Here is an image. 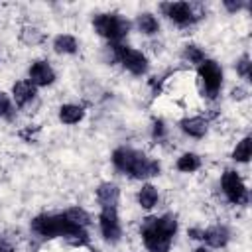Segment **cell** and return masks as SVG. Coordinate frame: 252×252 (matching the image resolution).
Returning <instances> with one entry per match:
<instances>
[{
  "label": "cell",
  "instance_id": "1",
  "mask_svg": "<svg viewBox=\"0 0 252 252\" xmlns=\"http://www.w3.org/2000/svg\"><path fill=\"white\" fill-rule=\"evenodd\" d=\"M30 226L41 238H65V240H69L71 244H77V246H83V244L89 242L87 228L73 224L71 220L65 219L63 213H59V215H47V213L37 215L32 220Z\"/></svg>",
  "mask_w": 252,
  "mask_h": 252
},
{
  "label": "cell",
  "instance_id": "2",
  "mask_svg": "<svg viewBox=\"0 0 252 252\" xmlns=\"http://www.w3.org/2000/svg\"><path fill=\"white\" fill-rule=\"evenodd\" d=\"M177 232V219L173 215L146 217L140 226V236L148 252H169Z\"/></svg>",
  "mask_w": 252,
  "mask_h": 252
},
{
  "label": "cell",
  "instance_id": "3",
  "mask_svg": "<svg viewBox=\"0 0 252 252\" xmlns=\"http://www.w3.org/2000/svg\"><path fill=\"white\" fill-rule=\"evenodd\" d=\"M93 28L108 43H124V37L130 33L132 24L118 12H102L93 18Z\"/></svg>",
  "mask_w": 252,
  "mask_h": 252
},
{
  "label": "cell",
  "instance_id": "4",
  "mask_svg": "<svg viewBox=\"0 0 252 252\" xmlns=\"http://www.w3.org/2000/svg\"><path fill=\"white\" fill-rule=\"evenodd\" d=\"M159 10L177 28H191L205 16V12L191 2H163L159 4Z\"/></svg>",
  "mask_w": 252,
  "mask_h": 252
},
{
  "label": "cell",
  "instance_id": "5",
  "mask_svg": "<svg viewBox=\"0 0 252 252\" xmlns=\"http://www.w3.org/2000/svg\"><path fill=\"white\" fill-rule=\"evenodd\" d=\"M197 79H199L203 94L209 98H215L222 89V69L213 59H205L197 67Z\"/></svg>",
  "mask_w": 252,
  "mask_h": 252
},
{
  "label": "cell",
  "instance_id": "6",
  "mask_svg": "<svg viewBox=\"0 0 252 252\" xmlns=\"http://www.w3.org/2000/svg\"><path fill=\"white\" fill-rule=\"evenodd\" d=\"M116 59L126 71H130L136 77H142L148 73V67H150L148 57L126 43H116Z\"/></svg>",
  "mask_w": 252,
  "mask_h": 252
},
{
  "label": "cell",
  "instance_id": "7",
  "mask_svg": "<svg viewBox=\"0 0 252 252\" xmlns=\"http://www.w3.org/2000/svg\"><path fill=\"white\" fill-rule=\"evenodd\" d=\"M220 187L224 197L232 203V205H246L248 203V189L246 183L242 181L240 173L236 169H226L220 177Z\"/></svg>",
  "mask_w": 252,
  "mask_h": 252
},
{
  "label": "cell",
  "instance_id": "8",
  "mask_svg": "<svg viewBox=\"0 0 252 252\" xmlns=\"http://www.w3.org/2000/svg\"><path fill=\"white\" fill-rule=\"evenodd\" d=\"M98 228L106 242L116 244L122 238V224L118 217V209H100L98 213Z\"/></svg>",
  "mask_w": 252,
  "mask_h": 252
},
{
  "label": "cell",
  "instance_id": "9",
  "mask_svg": "<svg viewBox=\"0 0 252 252\" xmlns=\"http://www.w3.org/2000/svg\"><path fill=\"white\" fill-rule=\"evenodd\" d=\"M142 154H144V152H140V150H134V148H128V146H120V148H116V150L112 152V158H110V159H112V165H114L120 173L132 175V171H134L138 159L142 158Z\"/></svg>",
  "mask_w": 252,
  "mask_h": 252
},
{
  "label": "cell",
  "instance_id": "10",
  "mask_svg": "<svg viewBox=\"0 0 252 252\" xmlns=\"http://www.w3.org/2000/svg\"><path fill=\"white\" fill-rule=\"evenodd\" d=\"M28 81L35 87H49L55 83V71L49 65V61H33L28 69Z\"/></svg>",
  "mask_w": 252,
  "mask_h": 252
},
{
  "label": "cell",
  "instance_id": "11",
  "mask_svg": "<svg viewBox=\"0 0 252 252\" xmlns=\"http://www.w3.org/2000/svg\"><path fill=\"white\" fill-rule=\"evenodd\" d=\"M201 240L207 244V248H224L230 240V232L224 224H213L209 228H203Z\"/></svg>",
  "mask_w": 252,
  "mask_h": 252
},
{
  "label": "cell",
  "instance_id": "12",
  "mask_svg": "<svg viewBox=\"0 0 252 252\" xmlns=\"http://www.w3.org/2000/svg\"><path fill=\"white\" fill-rule=\"evenodd\" d=\"M96 201L100 205V209H118V201H120V189L116 183L104 181L96 187Z\"/></svg>",
  "mask_w": 252,
  "mask_h": 252
},
{
  "label": "cell",
  "instance_id": "13",
  "mask_svg": "<svg viewBox=\"0 0 252 252\" xmlns=\"http://www.w3.org/2000/svg\"><path fill=\"white\" fill-rule=\"evenodd\" d=\"M179 130L189 138H203L209 132V120L203 116H187L179 120Z\"/></svg>",
  "mask_w": 252,
  "mask_h": 252
},
{
  "label": "cell",
  "instance_id": "14",
  "mask_svg": "<svg viewBox=\"0 0 252 252\" xmlns=\"http://www.w3.org/2000/svg\"><path fill=\"white\" fill-rule=\"evenodd\" d=\"M35 94H37V87L32 85L28 79H22V81L14 83V87H12V98H14L16 106H20V108L30 104L35 98Z\"/></svg>",
  "mask_w": 252,
  "mask_h": 252
},
{
  "label": "cell",
  "instance_id": "15",
  "mask_svg": "<svg viewBox=\"0 0 252 252\" xmlns=\"http://www.w3.org/2000/svg\"><path fill=\"white\" fill-rule=\"evenodd\" d=\"M159 169H161V165H159L158 159H154V158L142 154V158H140V161L136 163V167H134V171H132L130 177H132V179H150V177H156V175L159 173Z\"/></svg>",
  "mask_w": 252,
  "mask_h": 252
},
{
  "label": "cell",
  "instance_id": "16",
  "mask_svg": "<svg viewBox=\"0 0 252 252\" xmlns=\"http://www.w3.org/2000/svg\"><path fill=\"white\" fill-rule=\"evenodd\" d=\"M85 118V108L79 106V104H73V102H67V104H61L59 106V120L63 124H79L81 120Z\"/></svg>",
  "mask_w": 252,
  "mask_h": 252
},
{
  "label": "cell",
  "instance_id": "17",
  "mask_svg": "<svg viewBox=\"0 0 252 252\" xmlns=\"http://www.w3.org/2000/svg\"><path fill=\"white\" fill-rule=\"evenodd\" d=\"M53 51L61 55H75L79 51V41L71 33H59L53 39Z\"/></svg>",
  "mask_w": 252,
  "mask_h": 252
},
{
  "label": "cell",
  "instance_id": "18",
  "mask_svg": "<svg viewBox=\"0 0 252 252\" xmlns=\"http://www.w3.org/2000/svg\"><path fill=\"white\" fill-rule=\"evenodd\" d=\"M136 199H138V205H140L142 209L150 211V209H154V207L158 205L159 193H158L156 185H152V183H144V185L138 189V195H136Z\"/></svg>",
  "mask_w": 252,
  "mask_h": 252
},
{
  "label": "cell",
  "instance_id": "19",
  "mask_svg": "<svg viewBox=\"0 0 252 252\" xmlns=\"http://www.w3.org/2000/svg\"><path fill=\"white\" fill-rule=\"evenodd\" d=\"M136 28H138V32L144 33V35H156V33L159 32V22H158V18H156L154 14L142 12V14H138V18H136Z\"/></svg>",
  "mask_w": 252,
  "mask_h": 252
},
{
  "label": "cell",
  "instance_id": "20",
  "mask_svg": "<svg viewBox=\"0 0 252 252\" xmlns=\"http://www.w3.org/2000/svg\"><path fill=\"white\" fill-rule=\"evenodd\" d=\"M175 167H177L181 173H193V171H197V169L201 167V158H199L197 154H193V152H185V154H181V156L177 158Z\"/></svg>",
  "mask_w": 252,
  "mask_h": 252
},
{
  "label": "cell",
  "instance_id": "21",
  "mask_svg": "<svg viewBox=\"0 0 252 252\" xmlns=\"http://www.w3.org/2000/svg\"><path fill=\"white\" fill-rule=\"evenodd\" d=\"M63 215H65L67 220H71V222L77 224V226L87 228V226L91 224V215H89L85 209H81V207H71V209L63 211Z\"/></svg>",
  "mask_w": 252,
  "mask_h": 252
},
{
  "label": "cell",
  "instance_id": "22",
  "mask_svg": "<svg viewBox=\"0 0 252 252\" xmlns=\"http://www.w3.org/2000/svg\"><path fill=\"white\" fill-rule=\"evenodd\" d=\"M181 57L187 61V63H191V65H201L205 59H207V55H205V51L199 47V45H195V43H187L185 47H183V51H181Z\"/></svg>",
  "mask_w": 252,
  "mask_h": 252
},
{
  "label": "cell",
  "instance_id": "23",
  "mask_svg": "<svg viewBox=\"0 0 252 252\" xmlns=\"http://www.w3.org/2000/svg\"><path fill=\"white\" fill-rule=\"evenodd\" d=\"M232 159L238 161V163H246V161L250 159V136H244V138L236 144V148H234V152H232Z\"/></svg>",
  "mask_w": 252,
  "mask_h": 252
},
{
  "label": "cell",
  "instance_id": "24",
  "mask_svg": "<svg viewBox=\"0 0 252 252\" xmlns=\"http://www.w3.org/2000/svg\"><path fill=\"white\" fill-rule=\"evenodd\" d=\"M20 39H22L26 45H37V43L43 41V33H41L39 30H35V28H24Z\"/></svg>",
  "mask_w": 252,
  "mask_h": 252
},
{
  "label": "cell",
  "instance_id": "25",
  "mask_svg": "<svg viewBox=\"0 0 252 252\" xmlns=\"http://www.w3.org/2000/svg\"><path fill=\"white\" fill-rule=\"evenodd\" d=\"M250 67H252V63H250V57H248V53H244L238 61H236V73L244 79V81H250Z\"/></svg>",
  "mask_w": 252,
  "mask_h": 252
},
{
  "label": "cell",
  "instance_id": "26",
  "mask_svg": "<svg viewBox=\"0 0 252 252\" xmlns=\"http://www.w3.org/2000/svg\"><path fill=\"white\" fill-rule=\"evenodd\" d=\"M165 136H167V126H165L163 118H154V122H152V138L156 142H161Z\"/></svg>",
  "mask_w": 252,
  "mask_h": 252
},
{
  "label": "cell",
  "instance_id": "27",
  "mask_svg": "<svg viewBox=\"0 0 252 252\" xmlns=\"http://www.w3.org/2000/svg\"><path fill=\"white\" fill-rule=\"evenodd\" d=\"M10 112H12V100H10V96L6 93L0 91V118L10 116Z\"/></svg>",
  "mask_w": 252,
  "mask_h": 252
},
{
  "label": "cell",
  "instance_id": "28",
  "mask_svg": "<svg viewBox=\"0 0 252 252\" xmlns=\"http://www.w3.org/2000/svg\"><path fill=\"white\" fill-rule=\"evenodd\" d=\"M222 6H224L230 14H236V12H240L242 8H246L248 4H246V2H242V0H224V2H222Z\"/></svg>",
  "mask_w": 252,
  "mask_h": 252
},
{
  "label": "cell",
  "instance_id": "29",
  "mask_svg": "<svg viewBox=\"0 0 252 252\" xmlns=\"http://www.w3.org/2000/svg\"><path fill=\"white\" fill-rule=\"evenodd\" d=\"M0 252H16V250H14V246H12L10 242L0 240Z\"/></svg>",
  "mask_w": 252,
  "mask_h": 252
},
{
  "label": "cell",
  "instance_id": "30",
  "mask_svg": "<svg viewBox=\"0 0 252 252\" xmlns=\"http://www.w3.org/2000/svg\"><path fill=\"white\" fill-rule=\"evenodd\" d=\"M244 96H246V91H244V89L238 87V89L232 91V98H238V100H240V98H244Z\"/></svg>",
  "mask_w": 252,
  "mask_h": 252
},
{
  "label": "cell",
  "instance_id": "31",
  "mask_svg": "<svg viewBox=\"0 0 252 252\" xmlns=\"http://www.w3.org/2000/svg\"><path fill=\"white\" fill-rule=\"evenodd\" d=\"M193 252H211V250H209L207 246H197V248H195Z\"/></svg>",
  "mask_w": 252,
  "mask_h": 252
}]
</instances>
